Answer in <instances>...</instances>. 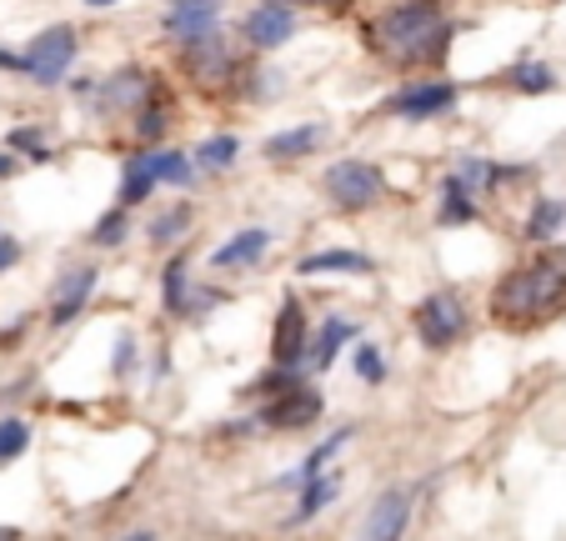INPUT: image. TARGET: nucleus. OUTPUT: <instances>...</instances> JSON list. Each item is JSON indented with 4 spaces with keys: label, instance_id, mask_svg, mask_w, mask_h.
I'll list each match as a JSON object with an SVG mask.
<instances>
[{
    "label": "nucleus",
    "instance_id": "nucleus-30",
    "mask_svg": "<svg viewBox=\"0 0 566 541\" xmlns=\"http://www.w3.org/2000/svg\"><path fill=\"white\" fill-rule=\"evenodd\" d=\"M25 446H31V426H25L21 416H6V422H0V471L11 462H21Z\"/></svg>",
    "mask_w": 566,
    "mask_h": 541
},
{
    "label": "nucleus",
    "instance_id": "nucleus-12",
    "mask_svg": "<svg viewBox=\"0 0 566 541\" xmlns=\"http://www.w3.org/2000/svg\"><path fill=\"white\" fill-rule=\"evenodd\" d=\"M327 141H331V126H327V120H306V126H291V130H276V136H266L261 156L271 166H286V161H306V156H317Z\"/></svg>",
    "mask_w": 566,
    "mask_h": 541
},
{
    "label": "nucleus",
    "instance_id": "nucleus-35",
    "mask_svg": "<svg viewBox=\"0 0 566 541\" xmlns=\"http://www.w3.org/2000/svg\"><path fill=\"white\" fill-rule=\"evenodd\" d=\"M15 261H21V241H15V236H0V270L15 266Z\"/></svg>",
    "mask_w": 566,
    "mask_h": 541
},
{
    "label": "nucleus",
    "instance_id": "nucleus-29",
    "mask_svg": "<svg viewBox=\"0 0 566 541\" xmlns=\"http://www.w3.org/2000/svg\"><path fill=\"white\" fill-rule=\"evenodd\" d=\"M451 171H457L461 181H467V185H471V191H477V195H487L491 185H496L501 176H506V171H496V166H491L487 156H461V161L451 166Z\"/></svg>",
    "mask_w": 566,
    "mask_h": 541
},
{
    "label": "nucleus",
    "instance_id": "nucleus-23",
    "mask_svg": "<svg viewBox=\"0 0 566 541\" xmlns=\"http://www.w3.org/2000/svg\"><path fill=\"white\" fill-rule=\"evenodd\" d=\"M562 226H566V201H556V195H536L532 216H526V241H552Z\"/></svg>",
    "mask_w": 566,
    "mask_h": 541
},
{
    "label": "nucleus",
    "instance_id": "nucleus-28",
    "mask_svg": "<svg viewBox=\"0 0 566 541\" xmlns=\"http://www.w3.org/2000/svg\"><path fill=\"white\" fill-rule=\"evenodd\" d=\"M131 236V206H116V211H106V216L90 226V241H96L100 251H110V246H120V241Z\"/></svg>",
    "mask_w": 566,
    "mask_h": 541
},
{
    "label": "nucleus",
    "instance_id": "nucleus-9",
    "mask_svg": "<svg viewBox=\"0 0 566 541\" xmlns=\"http://www.w3.org/2000/svg\"><path fill=\"white\" fill-rule=\"evenodd\" d=\"M100 286V270L96 266H66L61 276H55L51 286V326H71L81 311H86V301L96 296Z\"/></svg>",
    "mask_w": 566,
    "mask_h": 541
},
{
    "label": "nucleus",
    "instance_id": "nucleus-25",
    "mask_svg": "<svg viewBox=\"0 0 566 541\" xmlns=\"http://www.w3.org/2000/svg\"><path fill=\"white\" fill-rule=\"evenodd\" d=\"M506 81H512V91H526V96H546V91L562 86V81H556V71H552V65H542V61L512 65V71H506Z\"/></svg>",
    "mask_w": 566,
    "mask_h": 541
},
{
    "label": "nucleus",
    "instance_id": "nucleus-32",
    "mask_svg": "<svg viewBox=\"0 0 566 541\" xmlns=\"http://www.w3.org/2000/svg\"><path fill=\"white\" fill-rule=\"evenodd\" d=\"M185 226H191V206L181 201V206L161 211V216L151 221V231H146V236H151L156 246H165V241H181V231H185Z\"/></svg>",
    "mask_w": 566,
    "mask_h": 541
},
{
    "label": "nucleus",
    "instance_id": "nucleus-19",
    "mask_svg": "<svg viewBox=\"0 0 566 541\" xmlns=\"http://www.w3.org/2000/svg\"><path fill=\"white\" fill-rule=\"evenodd\" d=\"M271 251V231L266 226H246V231H236V236L226 241V246H216V266L221 270H231V266H256V261Z\"/></svg>",
    "mask_w": 566,
    "mask_h": 541
},
{
    "label": "nucleus",
    "instance_id": "nucleus-33",
    "mask_svg": "<svg viewBox=\"0 0 566 541\" xmlns=\"http://www.w3.org/2000/svg\"><path fill=\"white\" fill-rule=\"evenodd\" d=\"M356 376L366 381V386H382V381H386V357L371 347V341H361V347H356Z\"/></svg>",
    "mask_w": 566,
    "mask_h": 541
},
{
    "label": "nucleus",
    "instance_id": "nucleus-36",
    "mask_svg": "<svg viewBox=\"0 0 566 541\" xmlns=\"http://www.w3.org/2000/svg\"><path fill=\"white\" fill-rule=\"evenodd\" d=\"M0 71H15V76H25V55H15V51H6V45H0Z\"/></svg>",
    "mask_w": 566,
    "mask_h": 541
},
{
    "label": "nucleus",
    "instance_id": "nucleus-38",
    "mask_svg": "<svg viewBox=\"0 0 566 541\" xmlns=\"http://www.w3.org/2000/svg\"><path fill=\"white\" fill-rule=\"evenodd\" d=\"M81 6H90V11H110V6H120V0H81Z\"/></svg>",
    "mask_w": 566,
    "mask_h": 541
},
{
    "label": "nucleus",
    "instance_id": "nucleus-17",
    "mask_svg": "<svg viewBox=\"0 0 566 541\" xmlns=\"http://www.w3.org/2000/svg\"><path fill=\"white\" fill-rule=\"evenodd\" d=\"M156 146L151 151H136L126 156V171H120V191H116V206H141L146 195L156 191Z\"/></svg>",
    "mask_w": 566,
    "mask_h": 541
},
{
    "label": "nucleus",
    "instance_id": "nucleus-16",
    "mask_svg": "<svg viewBox=\"0 0 566 541\" xmlns=\"http://www.w3.org/2000/svg\"><path fill=\"white\" fill-rule=\"evenodd\" d=\"M351 336H356V326H351L346 316H327V321H321V331L306 341V367H311V371H331Z\"/></svg>",
    "mask_w": 566,
    "mask_h": 541
},
{
    "label": "nucleus",
    "instance_id": "nucleus-8",
    "mask_svg": "<svg viewBox=\"0 0 566 541\" xmlns=\"http://www.w3.org/2000/svg\"><path fill=\"white\" fill-rule=\"evenodd\" d=\"M181 55H185V71L196 76V86H216V81L231 76V65H236V55H231L226 35H221L216 25L191 35V41H181Z\"/></svg>",
    "mask_w": 566,
    "mask_h": 541
},
{
    "label": "nucleus",
    "instance_id": "nucleus-18",
    "mask_svg": "<svg viewBox=\"0 0 566 541\" xmlns=\"http://www.w3.org/2000/svg\"><path fill=\"white\" fill-rule=\"evenodd\" d=\"M301 501H296V511L286 517V527H301V521H311L321 507H331V501L341 497V471H317V477H301Z\"/></svg>",
    "mask_w": 566,
    "mask_h": 541
},
{
    "label": "nucleus",
    "instance_id": "nucleus-26",
    "mask_svg": "<svg viewBox=\"0 0 566 541\" xmlns=\"http://www.w3.org/2000/svg\"><path fill=\"white\" fill-rule=\"evenodd\" d=\"M351 436H356V432H351V426H341V432H331L321 446H311V456H306V462H301V471H296V477H286V487H301V477H317L321 466H327L331 456H337L341 446L351 442Z\"/></svg>",
    "mask_w": 566,
    "mask_h": 541
},
{
    "label": "nucleus",
    "instance_id": "nucleus-4",
    "mask_svg": "<svg viewBox=\"0 0 566 541\" xmlns=\"http://www.w3.org/2000/svg\"><path fill=\"white\" fill-rule=\"evenodd\" d=\"M412 326L426 351H451L461 341V331H467V306H461L457 291H431L426 301H416Z\"/></svg>",
    "mask_w": 566,
    "mask_h": 541
},
{
    "label": "nucleus",
    "instance_id": "nucleus-37",
    "mask_svg": "<svg viewBox=\"0 0 566 541\" xmlns=\"http://www.w3.org/2000/svg\"><path fill=\"white\" fill-rule=\"evenodd\" d=\"M11 176H15V156L0 151V181H11Z\"/></svg>",
    "mask_w": 566,
    "mask_h": 541
},
{
    "label": "nucleus",
    "instance_id": "nucleus-15",
    "mask_svg": "<svg viewBox=\"0 0 566 541\" xmlns=\"http://www.w3.org/2000/svg\"><path fill=\"white\" fill-rule=\"evenodd\" d=\"M96 96H100V110H106V116L136 110L146 96H151V81H146L141 65H120V71H110V76L96 86Z\"/></svg>",
    "mask_w": 566,
    "mask_h": 541
},
{
    "label": "nucleus",
    "instance_id": "nucleus-14",
    "mask_svg": "<svg viewBox=\"0 0 566 541\" xmlns=\"http://www.w3.org/2000/svg\"><path fill=\"white\" fill-rule=\"evenodd\" d=\"M412 507H416V491L406 487H392L376 497V507H371L366 527H361V537L371 541H392V537H406V521H412Z\"/></svg>",
    "mask_w": 566,
    "mask_h": 541
},
{
    "label": "nucleus",
    "instance_id": "nucleus-10",
    "mask_svg": "<svg viewBox=\"0 0 566 541\" xmlns=\"http://www.w3.org/2000/svg\"><path fill=\"white\" fill-rule=\"evenodd\" d=\"M461 91L451 86V81H412V86L396 91L392 110L402 120H431V116H447L451 106H457Z\"/></svg>",
    "mask_w": 566,
    "mask_h": 541
},
{
    "label": "nucleus",
    "instance_id": "nucleus-27",
    "mask_svg": "<svg viewBox=\"0 0 566 541\" xmlns=\"http://www.w3.org/2000/svg\"><path fill=\"white\" fill-rule=\"evenodd\" d=\"M165 126H171V96H146L141 120H136V136H141V141H161Z\"/></svg>",
    "mask_w": 566,
    "mask_h": 541
},
{
    "label": "nucleus",
    "instance_id": "nucleus-7",
    "mask_svg": "<svg viewBox=\"0 0 566 541\" xmlns=\"http://www.w3.org/2000/svg\"><path fill=\"white\" fill-rule=\"evenodd\" d=\"M321 416V396L311 386H281L271 391V401L261 406L256 422L271 426V432H306V426Z\"/></svg>",
    "mask_w": 566,
    "mask_h": 541
},
{
    "label": "nucleus",
    "instance_id": "nucleus-6",
    "mask_svg": "<svg viewBox=\"0 0 566 541\" xmlns=\"http://www.w3.org/2000/svg\"><path fill=\"white\" fill-rule=\"evenodd\" d=\"M241 35H246L250 51H281L296 35V6L291 0H261V6H250Z\"/></svg>",
    "mask_w": 566,
    "mask_h": 541
},
{
    "label": "nucleus",
    "instance_id": "nucleus-22",
    "mask_svg": "<svg viewBox=\"0 0 566 541\" xmlns=\"http://www.w3.org/2000/svg\"><path fill=\"white\" fill-rule=\"evenodd\" d=\"M185 266H191V256H185V251H175V256L165 261V270H161V301H165V311H171V316L185 311V291H191Z\"/></svg>",
    "mask_w": 566,
    "mask_h": 541
},
{
    "label": "nucleus",
    "instance_id": "nucleus-21",
    "mask_svg": "<svg viewBox=\"0 0 566 541\" xmlns=\"http://www.w3.org/2000/svg\"><path fill=\"white\" fill-rule=\"evenodd\" d=\"M296 270H301V276H321V270H351V276H371V270H376V261L361 256V251H317V256H306Z\"/></svg>",
    "mask_w": 566,
    "mask_h": 541
},
{
    "label": "nucleus",
    "instance_id": "nucleus-13",
    "mask_svg": "<svg viewBox=\"0 0 566 541\" xmlns=\"http://www.w3.org/2000/svg\"><path fill=\"white\" fill-rule=\"evenodd\" d=\"M221 11H226V0H171L161 11V35H171L175 45L191 41V35L211 31V25L221 21Z\"/></svg>",
    "mask_w": 566,
    "mask_h": 541
},
{
    "label": "nucleus",
    "instance_id": "nucleus-5",
    "mask_svg": "<svg viewBox=\"0 0 566 541\" xmlns=\"http://www.w3.org/2000/svg\"><path fill=\"white\" fill-rule=\"evenodd\" d=\"M81 41L71 25H45L41 35H31V45H25V76L35 81V86H61L71 71V61H76Z\"/></svg>",
    "mask_w": 566,
    "mask_h": 541
},
{
    "label": "nucleus",
    "instance_id": "nucleus-11",
    "mask_svg": "<svg viewBox=\"0 0 566 541\" xmlns=\"http://www.w3.org/2000/svg\"><path fill=\"white\" fill-rule=\"evenodd\" d=\"M306 311L296 296H286L281 301V316H276V331H271V361L286 371H301L306 367Z\"/></svg>",
    "mask_w": 566,
    "mask_h": 541
},
{
    "label": "nucleus",
    "instance_id": "nucleus-2",
    "mask_svg": "<svg viewBox=\"0 0 566 541\" xmlns=\"http://www.w3.org/2000/svg\"><path fill=\"white\" fill-rule=\"evenodd\" d=\"M566 306V256H542L532 266H516L501 276L496 296H491V316L501 326H526L546 321L552 311Z\"/></svg>",
    "mask_w": 566,
    "mask_h": 541
},
{
    "label": "nucleus",
    "instance_id": "nucleus-20",
    "mask_svg": "<svg viewBox=\"0 0 566 541\" xmlns=\"http://www.w3.org/2000/svg\"><path fill=\"white\" fill-rule=\"evenodd\" d=\"M436 221H441V226H467V221H477V191H471L457 171H447V181H441V206H436Z\"/></svg>",
    "mask_w": 566,
    "mask_h": 541
},
{
    "label": "nucleus",
    "instance_id": "nucleus-34",
    "mask_svg": "<svg viewBox=\"0 0 566 541\" xmlns=\"http://www.w3.org/2000/svg\"><path fill=\"white\" fill-rule=\"evenodd\" d=\"M110 371H116V376L136 371V336H131V331H120V336H116V361H110Z\"/></svg>",
    "mask_w": 566,
    "mask_h": 541
},
{
    "label": "nucleus",
    "instance_id": "nucleus-31",
    "mask_svg": "<svg viewBox=\"0 0 566 541\" xmlns=\"http://www.w3.org/2000/svg\"><path fill=\"white\" fill-rule=\"evenodd\" d=\"M191 156L185 151H171V146H156V181H165V185H185L191 181Z\"/></svg>",
    "mask_w": 566,
    "mask_h": 541
},
{
    "label": "nucleus",
    "instance_id": "nucleus-1",
    "mask_svg": "<svg viewBox=\"0 0 566 541\" xmlns=\"http://www.w3.org/2000/svg\"><path fill=\"white\" fill-rule=\"evenodd\" d=\"M366 41L396 65H436L451 51V25L441 0H396L366 25Z\"/></svg>",
    "mask_w": 566,
    "mask_h": 541
},
{
    "label": "nucleus",
    "instance_id": "nucleus-3",
    "mask_svg": "<svg viewBox=\"0 0 566 541\" xmlns=\"http://www.w3.org/2000/svg\"><path fill=\"white\" fill-rule=\"evenodd\" d=\"M321 191L341 211H366L386 195V176H382V166H371V161H337L321 176Z\"/></svg>",
    "mask_w": 566,
    "mask_h": 541
},
{
    "label": "nucleus",
    "instance_id": "nucleus-24",
    "mask_svg": "<svg viewBox=\"0 0 566 541\" xmlns=\"http://www.w3.org/2000/svg\"><path fill=\"white\" fill-rule=\"evenodd\" d=\"M236 156H241L236 136H211V141L196 146L191 166H196V171H206V176H216V171H231V166H236Z\"/></svg>",
    "mask_w": 566,
    "mask_h": 541
}]
</instances>
